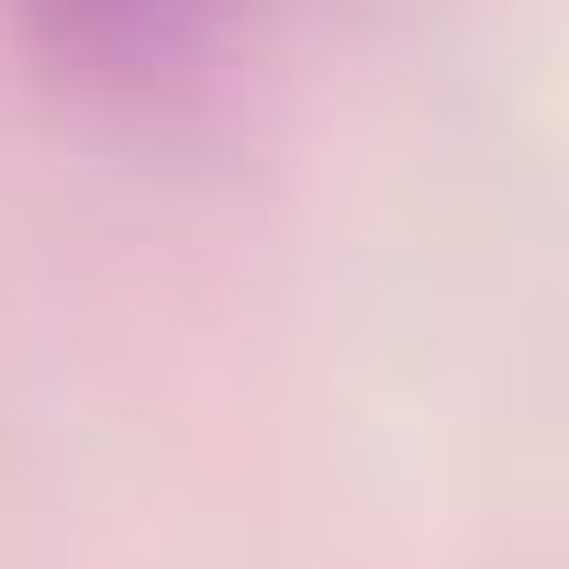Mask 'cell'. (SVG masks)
Masks as SVG:
<instances>
[{"label": "cell", "mask_w": 569, "mask_h": 569, "mask_svg": "<svg viewBox=\"0 0 569 569\" xmlns=\"http://www.w3.org/2000/svg\"><path fill=\"white\" fill-rule=\"evenodd\" d=\"M46 34L90 68H157V57H190L212 0H34Z\"/></svg>", "instance_id": "obj_1"}]
</instances>
